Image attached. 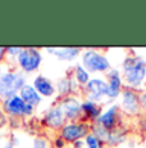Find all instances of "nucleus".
Segmentation results:
<instances>
[{
    "instance_id": "f257e3e1",
    "label": "nucleus",
    "mask_w": 146,
    "mask_h": 148,
    "mask_svg": "<svg viewBox=\"0 0 146 148\" xmlns=\"http://www.w3.org/2000/svg\"><path fill=\"white\" fill-rule=\"evenodd\" d=\"M122 79L127 88H141L146 81V62L140 57H126L122 63Z\"/></svg>"
},
{
    "instance_id": "f03ea898",
    "label": "nucleus",
    "mask_w": 146,
    "mask_h": 148,
    "mask_svg": "<svg viewBox=\"0 0 146 148\" xmlns=\"http://www.w3.org/2000/svg\"><path fill=\"white\" fill-rule=\"evenodd\" d=\"M26 84V75L22 71H7L0 77V99L17 95Z\"/></svg>"
},
{
    "instance_id": "7ed1b4c3",
    "label": "nucleus",
    "mask_w": 146,
    "mask_h": 148,
    "mask_svg": "<svg viewBox=\"0 0 146 148\" xmlns=\"http://www.w3.org/2000/svg\"><path fill=\"white\" fill-rule=\"evenodd\" d=\"M81 64L90 73L108 72L112 68L109 59L103 53L94 50V49L85 50V52L81 54Z\"/></svg>"
},
{
    "instance_id": "20e7f679",
    "label": "nucleus",
    "mask_w": 146,
    "mask_h": 148,
    "mask_svg": "<svg viewBox=\"0 0 146 148\" xmlns=\"http://www.w3.org/2000/svg\"><path fill=\"white\" fill-rule=\"evenodd\" d=\"M1 108L5 115L10 116L12 119L24 117V116H32L35 112V108L27 104L18 94L9 97L7 99H3Z\"/></svg>"
},
{
    "instance_id": "39448f33",
    "label": "nucleus",
    "mask_w": 146,
    "mask_h": 148,
    "mask_svg": "<svg viewBox=\"0 0 146 148\" xmlns=\"http://www.w3.org/2000/svg\"><path fill=\"white\" fill-rule=\"evenodd\" d=\"M16 61L22 72L31 73L40 68L43 63V54L36 48H23Z\"/></svg>"
},
{
    "instance_id": "423d86ee",
    "label": "nucleus",
    "mask_w": 146,
    "mask_h": 148,
    "mask_svg": "<svg viewBox=\"0 0 146 148\" xmlns=\"http://www.w3.org/2000/svg\"><path fill=\"white\" fill-rule=\"evenodd\" d=\"M91 133V125L85 121H72L67 122L60 129V136L68 143H74L77 140H82L86 135Z\"/></svg>"
},
{
    "instance_id": "0eeeda50",
    "label": "nucleus",
    "mask_w": 146,
    "mask_h": 148,
    "mask_svg": "<svg viewBox=\"0 0 146 148\" xmlns=\"http://www.w3.org/2000/svg\"><path fill=\"white\" fill-rule=\"evenodd\" d=\"M85 88L89 93L87 99L92 102H96V103L103 102L106 98V94H108V81H105L104 79L100 77L90 79V81L87 82V85Z\"/></svg>"
},
{
    "instance_id": "6e6552de",
    "label": "nucleus",
    "mask_w": 146,
    "mask_h": 148,
    "mask_svg": "<svg viewBox=\"0 0 146 148\" xmlns=\"http://www.w3.org/2000/svg\"><path fill=\"white\" fill-rule=\"evenodd\" d=\"M58 107L62 110L66 120L77 121L82 117V111H81V103L73 97H66L62 98V101L58 103Z\"/></svg>"
},
{
    "instance_id": "1a4fd4ad",
    "label": "nucleus",
    "mask_w": 146,
    "mask_h": 148,
    "mask_svg": "<svg viewBox=\"0 0 146 148\" xmlns=\"http://www.w3.org/2000/svg\"><path fill=\"white\" fill-rule=\"evenodd\" d=\"M120 108L127 115H135L140 110V99L139 94L135 89L131 88H123L120 93Z\"/></svg>"
},
{
    "instance_id": "9d476101",
    "label": "nucleus",
    "mask_w": 146,
    "mask_h": 148,
    "mask_svg": "<svg viewBox=\"0 0 146 148\" xmlns=\"http://www.w3.org/2000/svg\"><path fill=\"white\" fill-rule=\"evenodd\" d=\"M108 76V94H106V99L113 101L117 99L120 95L123 89V79L122 73L117 68H110L106 73Z\"/></svg>"
},
{
    "instance_id": "9b49d317",
    "label": "nucleus",
    "mask_w": 146,
    "mask_h": 148,
    "mask_svg": "<svg viewBox=\"0 0 146 148\" xmlns=\"http://www.w3.org/2000/svg\"><path fill=\"white\" fill-rule=\"evenodd\" d=\"M118 117H119V107L117 104H113L109 108H106L104 112H101V115L95 122L103 126L104 129H106L108 132H112V130L117 129Z\"/></svg>"
},
{
    "instance_id": "f8f14e48",
    "label": "nucleus",
    "mask_w": 146,
    "mask_h": 148,
    "mask_svg": "<svg viewBox=\"0 0 146 148\" xmlns=\"http://www.w3.org/2000/svg\"><path fill=\"white\" fill-rule=\"evenodd\" d=\"M32 86L35 88L36 92L43 97V98L54 97L55 93H57V89H55V85L53 84V81L49 80V79L45 77L43 75H37L35 79H33Z\"/></svg>"
},
{
    "instance_id": "ddd939ff",
    "label": "nucleus",
    "mask_w": 146,
    "mask_h": 148,
    "mask_svg": "<svg viewBox=\"0 0 146 148\" xmlns=\"http://www.w3.org/2000/svg\"><path fill=\"white\" fill-rule=\"evenodd\" d=\"M44 124L46 126L51 127V129H62L66 125V117H64L62 110L58 107V104L55 107L50 108L44 116Z\"/></svg>"
},
{
    "instance_id": "4468645a",
    "label": "nucleus",
    "mask_w": 146,
    "mask_h": 148,
    "mask_svg": "<svg viewBox=\"0 0 146 148\" xmlns=\"http://www.w3.org/2000/svg\"><path fill=\"white\" fill-rule=\"evenodd\" d=\"M18 95L21 97V98L23 99L27 104L32 106L33 108L40 106L41 101H43V97L36 92V89L31 84H26V85H24V86L21 89V92L18 93Z\"/></svg>"
},
{
    "instance_id": "2eb2a0df",
    "label": "nucleus",
    "mask_w": 146,
    "mask_h": 148,
    "mask_svg": "<svg viewBox=\"0 0 146 148\" xmlns=\"http://www.w3.org/2000/svg\"><path fill=\"white\" fill-rule=\"evenodd\" d=\"M47 52H50L54 57H57L60 61L71 62L76 59L81 53L80 48H46Z\"/></svg>"
},
{
    "instance_id": "dca6fc26",
    "label": "nucleus",
    "mask_w": 146,
    "mask_h": 148,
    "mask_svg": "<svg viewBox=\"0 0 146 148\" xmlns=\"http://www.w3.org/2000/svg\"><path fill=\"white\" fill-rule=\"evenodd\" d=\"M81 111H82V116H85V119H89L95 122L101 115V106L96 102L86 99L81 103Z\"/></svg>"
},
{
    "instance_id": "f3484780",
    "label": "nucleus",
    "mask_w": 146,
    "mask_h": 148,
    "mask_svg": "<svg viewBox=\"0 0 146 148\" xmlns=\"http://www.w3.org/2000/svg\"><path fill=\"white\" fill-rule=\"evenodd\" d=\"M77 86H78V84L74 79L64 77V79H60V80L57 82L55 89H57L58 94L60 95L62 98H66V97H69V94L74 93L76 89H77Z\"/></svg>"
},
{
    "instance_id": "a211bd4d",
    "label": "nucleus",
    "mask_w": 146,
    "mask_h": 148,
    "mask_svg": "<svg viewBox=\"0 0 146 148\" xmlns=\"http://www.w3.org/2000/svg\"><path fill=\"white\" fill-rule=\"evenodd\" d=\"M90 79H91L90 77V72H87L81 63L74 67V80L77 81V84L80 86H86L87 82L90 81Z\"/></svg>"
},
{
    "instance_id": "6ab92c4d",
    "label": "nucleus",
    "mask_w": 146,
    "mask_h": 148,
    "mask_svg": "<svg viewBox=\"0 0 146 148\" xmlns=\"http://www.w3.org/2000/svg\"><path fill=\"white\" fill-rule=\"evenodd\" d=\"M123 140H124V133H123V130H120L117 127V129L112 130V132L109 133L106 144L110 146L112 148H114V146H119Z\"/></svg>"
},
{
    "instance_id": "aec40b11",
    "label": "nucleus",
    "mask_w": 146,
    "mask_h": 148,
    "mask_svg": "<svg viewBox=\"0 0 146 148\" xmlns=\"http://www.w3.org/2000/svg\"><path fill=\"white\" fill-rule=\"evenodd\" d=\"M83 142H85L86 148H104V142L92 133H89L86 138L83 139Z\"/></svg>"
},
{
    "instance_id": "412c9836",
    "label": "nucleus",
    "mask_w": 146,
    "mask_h": 148,
    "mask_svg": "<svg viewBox=\"0 0 146 148\" xmlns=\"http://www.w3.org/2000/svg\"><path fill=\"white\" fill-rule=\"evenodd\" d=\"M91 133L92 134H95L99 139H101L104 143H106V140H108V136H109V133L106 129H104L103 126H100V125H97L96 122H94V124L91 125Z\"/></svg>"
},
{
    "instance_id": "4be33fe9",
    "label": "nucleus",
    "mask_w": 146,
    "mask_h": 148,
    "mask_svg": "<svg viewBox=\"0 0 146 148\" xmlns=\"http://www.w3.org/2000/svg\"><path fill=\"white\" fill-rule=\"evenodd\" d=\"M32 148H49V143L45 138L35 136L32 140Z\"/></svg>"
},
{
    "instance_id": "5701e85b",
    "label": "nucleus",
    "mask_w": 146,
    "mask_h": 148,
    "mask_svg": "<svg viewBox=\"0 0 146 148\" xmlns=\"http://www.w3.org/2000/svg\"><path fill=\"white\" fill-rule=\"evenodd\" d=\"M23 48H16V47H12V48H5V56H9L12 58H17L18 54L22 52Z\"/></svg>"
},
{
    "instance_id": "b1692460",
    "label": "nucleus",
    "mask_w": 146,
    "mask_h": 148,
    "mask_svg": "<svg viewBox=\"0 0 146 148\" xmlns=\"http://www.w3.org/2000/svg\"><path fill=\"white\" fill-rule=\"evenodd\" d=\"M54 147L55 148H64L66 147V140H64L62 136H58L54 140Z\"/></svg>"
},
{
    "instance_id": "393cba45",
    "label": "nucleus",
    "mask_w": 146,
    "mask_h": 148,
    "mask_svg": "<svg viewBox=\"0 0 146 148\" xmlns=\"http://www.w3.org/2000/svg\"><path fill=\"white\" fill-rule=\"evenodd\" d=\"M139 99H140V107L146 110V92H142L141 94L139 95Z\"/></svg>"
},
{
    "instance_id": "a878e982",
    "label": "nucleus",
    "mask_w": 146,
    "mask_h": 148,
    "mask_svg": "<svg viewBox=\"0 0 146 148\" xmlns=\"http://www.w3.org/2000/svg\"><path fill=\"white\" fill-rule=\"evenodd\" d=\"M83 146H85L83 139H82V140H77V142H74V143H73V148H83Z\"/></svg>"
},
{
    "instance_id": "bb28decb",
    "label": "nucleus",
    "mask_w": 146,
    "mask_h": 148,
    "mask_svg": "<svg viewBox=\"0 0 146 148\" xmlns=\"http://www.w3.org/2000/svg\"><path fill=\"white\" fill-rule=\"evenodd\" d=\"M4 57H5V48L0 47V63H1V61L4 59Z\"/></svg>"
},
{
    "instance_id": "cd10ccee",
    "label": "nucleus",
    "mask_w": 146,
    "mask_h": 148,
    "mask_svg": "<svg viewBox=\"0 0 146 148\" xmlns=\"http://www.w3.org/2000/svg\"><path fill=\"white\" fill-rule=\"evenodd\" d=\"M5 72H7V71H4V66H3V64H0V77H1Z\"/></svg>"
},
{
    "instance_id": "c85d7f7f",
    "label": "nucleus",
    "mask_w": 146,
    "mask_h": 148,
    "mask_svg": "<svg viewBox=\"0 0 146 148\" xmlns=\"http://www.w3.org/2000/svg\"><path fill=\"white\" fill-rule=\"evenodd\" d=\"M5 122V119H3V116L0 115V126H1V124H4Z\"/></svg>"
},
{
    "instance_id": "c756f323",
    "label": "nucleus",
    "mask_w": 146,
    "mask_h": 148,
    "mask_svg": "<svg viewBox=\"0 0 146 148\" xmlns=\"http://www.w3.org/2000/svg\"><path fill=\"white\" fill-rule=\"evenodd\" d=\"M3 148H14L12 146V144H8V146H5V147H3Z\"/></svg>"
},
{
    "instance_id": "7c9ffc66",
    "label": "nucleus",
    "mask_w": 146,
    "mask_h": 148,
    "mask_svg": "<svg viewBox=\"0 0 146 148\" xmlns=\"http://www.w3.org/2000/svg\"><path fill=\"white\" fill-rule=\"evenodd\" d=\"M3 138V133H1V130H0V139Z\"/></svg>"
},
{
    "instance_id": "2f4dec72",
    "label": "nucleus",
    "mask_w": 146,
    "mask_h": 148,
    "mask_svg": "<svg viewBox=\"0 0 146 148\" xmlns=\"http://www.w3.org/2000/svg\"><path fill=\"white\" fill-rule=\"evenodd\" d=\"M114 148H124V147H114Z\"/></svg>"
}]
</instances>
